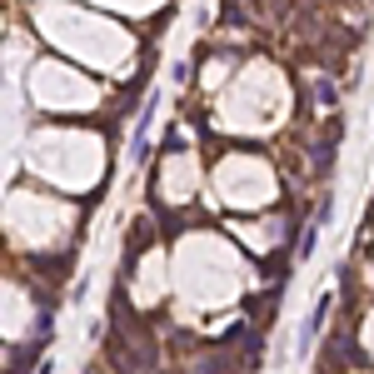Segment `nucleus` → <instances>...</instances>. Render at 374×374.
<instances>
[{
  "label": "nucleus",
  "mask_w": 374,
  "mask_h": 374,
  "mask_svg": "<svg viewBox=\"0 0 374 374\" xmlns=\"http://www.w3.org/2000/svg\"><path fill=\"white\" fill-rule=\"evenodd\" d=\"M309 90H314V100L325 105V110H335V105H340V85H335V80H314Z\"/></svg>",
  "instance_id": "5"
},
{
  "label": "nucleus",
  "mask_w": 374,
  "mask_h": 374,
  "mask_svg": "<svg viewBox=\"0 0 374 374\" xmlns=\"http://www.w3.org/2000/svg\"><path fill=\"white\" fill-rule=\"evenodd\" d=\"M35 374H50V364H40V369H35Z\"/></svg>",
  "instance_id": "6"
},
{
  "label": "nucleus",
  "mask_w": 374,
  "mask_h": 374,
  "mask_svg": "<svg viewBox=\"0 0 374 374\" xmlns=\"http://www.w3.org/2000/svg\"><path fill=\"white\" fill-rule=\"evenodd\" d=\"M330 364H335V369H340V364H364V354L354 349L349 335H335V340H330Z\"/></svg>",
  "instance_id": "4"
},
{
  "label": "nucleus",
  "mask_w": 374,
  "mask_h": 374,
  "mask_svg": "<svg viewBox=\"0 0 374 374\" xmlns=\"http://www.w3.org/2000/svg\"><path fill=\"white\" fill-rule=\"evenodd\" d=\"M330 304H335L330 295H319V299H314V314H309V325H304V335H299V349L319 340V330H325V319H330Z\"/></svg>",
  "instance_id": "3"
},
{
  "label": "nucleus",
  "mask_w": 374,
  "mask_h": 374,
  "mask_svg": "<svg viewBox=\"0 0 374 374\" xmlns=\"http://www.w3.org/2000/svg\"><path fill=\"white\" fill-rule=\"evenodd\" d=\"M105 354H110L115 374H155L160 369V344L145 330V319H135V309L125 299V285H115V325H110Z\"/></svg>",
  "instance_id": "1"
},
{
  "label": "nucleus",
  "mask_w": 374,
  "mask_h": 374,
  "mask_svg": "<svg viewBox=\"0 0 374 374\" xmlns=\"http://www.w3.org/2000/svg\"><path fill=\"white\" fill-rule=\"evenodd\" d=\"M340 135H344V120H330L325 125V135L314 140V175H330V165H335V145H340Z\"/></svg>",
  "instance_id": "2"
}]
</instances>
